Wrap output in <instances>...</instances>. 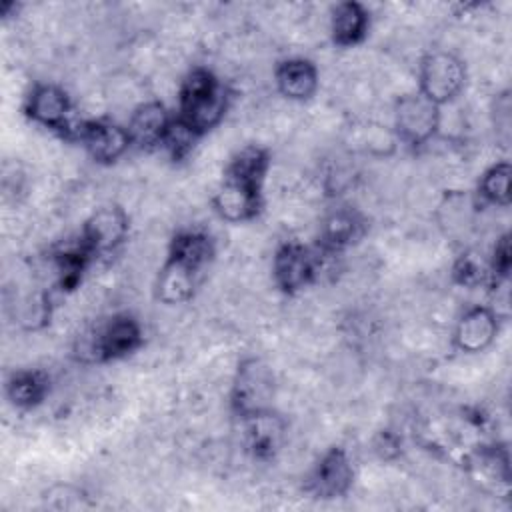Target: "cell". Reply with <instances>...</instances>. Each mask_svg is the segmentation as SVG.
<instances>
[{
  "label": "cell",
  "mask_w": 512,
  "mask_h": 512,
  "mask_svg": "<svg viewBox=\"0 0 512 512\" xmlns=\"http://www.w3.org/2000/svg\"><path fill=\"white\" fill-rule=\"evenodd\" d=\"M272 168V154L260 144L236 150L222 170L210 204L216 216L228 224L256 220L264 210V184Z\"/></svg>",
  "instance_id": "6da1fadb"
},
{
  "label": "cell",
  "mask_w": 512,
  "mask_h": 512,
  "mask_svg": "<svg viewBox=\"0 0 512 512\" xmlns=\"http://www.w3.org/2000/svg\"><path fill=\"white\" fill-rule=\"evenodd\" d=\"M214 238L198 228H182L168 240L166 256L154 280V298L164 306L190 302L214 262Z\"/></svg>",
  "instance_id": "7a4b0ae2"
},
{
  "label": "cell",
  "mask_w": 512,
  "mask_h": 512,
  "mask_svg": "<svg viewBox=\"0 0 512 512\" xmlns=\"http://www.w3.org/2000/svg\"><path fill=\"white\" fill-rule=\"evenodd\" d=\"M174 118L194 138H204L226 118L232 90L210 68H190L178 86Z\"/></svg>",
  "instance_id": "3957f363"
},
{
  "label": "cell",
  "mask_w": 512,
  "mask_h": 512,
  "mask_svg": "<svg viewBox=\"0 0 512 512\" xmlns=\"http://www.w3.org/2000/svg\"><path fill=\"white\" fill-rule=\"evenodd\" d=\"M144 342L142 322L130 312H116L80 336L74 354L86 364H110L136 354Z\"/></svg>",
  "instance_id": "277c9868"
},
{
  "label": "cell",
  "mask_w": 512,
  "mask_h": 512,
  "mask_svg": "<svg viewBox=\"0 0 512 512\" xmlns=\"http://www.w3.org/2000/svg\"><path fill=\"white\" fill-rule=\"evenodd\" d=\"M276 378L272 368L258 356H244L232 374L228 406L236 420L274 408Z\"/></svg>",
  "instance_id": "5b68a950"
},
{
  "label": "cell",
  "mask_w": 512,
  "mask_h": 512,
  "mask_svg": "<svg viewBox=\"0 0 512 512\" xmlns=\"http://www.w3.org/2000/svg\"><path fill=\"white\" fill-rule=\"evenodd\" d=\"M326 260L330 258L314 244L286 240L276 246L272 256V282L282 294L296 296L320 280Z\"/></svg>",
  "instance_id": "8992f818"
},
{
  "label": "cell",
  "mask_w": 512,
  "mask_h": 512,
  "mask_svg": "<svg viewBox=\"0 0 512 512\" xmlns=\"http://www.w3.org/2000/svg\"><path fill=\"white\" fill-rule=\"evenodd\" d=\"M24 116L64 140L74 142L76 130L82 120L74 116V104L68 92L54 82H36L24 100Z\"/></svg>",
  "instance_id": "52a82bcc"
},
{
  "label": "cell",
  "mask_w": 512,
  "mask_h": 512,
  "mask_svg": "<svg viewBox=\"0 0 512 512\" xmlns=\"http://www.w3.org/2000/svg\"><path fill=\"white\" fill-rule=\"evenodd\" d=\"M466 84V64L454 52L434 50L418 64V92L440 108L458 100L466 90Z\"/></svg>",
  "instance_id": "ba28073f"
},
{
  "label": "cell",
  "mask_w": 512,
  "mask_h": 512,
  "mask_svg": "<svg viewBox=\"0 0 512 512\" xmlns=\"http://www.w3.org/2000/svg\"><path fill=\"white\" fill-rule=\"evenodd\" d=\"M396 138L410 150H418L434 140L442 124V108L424 98L418 90L396 98L392 110Z\"/></svg>",
  "instance_id": "9c48e42d"
},
{
  "label": "cell",
  "mask_w": 512,
  "mask_h": 512,
  "mask_svg": "<svg viewBox=\"0 0 512 512\" xmlns=\"http://www.w3.org/2000/svg\"><path fill=\"white\" fill-rule=\"evenodd\" d=\"M130 234V216L120 204L98 206L82 224L78 244L96 262L112 256L124 246Z\"/></svg>",
  "instance_id": "30bf717a"
},
{
  "label": "cell",
  "mask_w": 512,
  "mask_h": 512,
  "mask_svg": "<svg viewBox=\"0 0 512 512\" xmlns=\"http://www.w3.org/2000/svg\"><path fill=\"white\" fill-rule=\"evenodd\" d=\"M356 480L354 462L344 446L326 448L304 476V492L316 500L348 496Z\"/></svg>",
  "instance_id": "8fae6325"
},
{
  "label": "cell",
  "mask_w": 512,
  "mask_h": 512,
  "mask_svg": "<svg viewBox=\"0 0 512 512\" xmlns=\"http://www.w3.org/2000/svg\"><path fill=\"white\" fill-rule=\"evenodd\" d=\"M74 142H78L90 160L100 166L116 164L132 148L126 126L108 118L82 120Z\"/></svg>",
  "instance_id": "7c38bea8"
},
{
  "label": "cell",
  "mask_w": 512,
  "mask_h": 512,
  "mask_svg": "<svg viewBox=\"0 0 512 512\" xmlns=\"http://www.w3.org/2000/svg\"><path fill=\"white\" fill-rule=\"evenodd\" d=\"M242 442L248 456L256 462H274L288 438V422L276 410H266L240 420Z\"/></svg>",
  "instance_id": "4fadbf2b"
},
{
  "label": "cell",
  "mask_w": 512,
  "mask_h": 512,
  "mask_svg": "<svg viewBox=\"0 0 512 512\" xmlns=\"http://www.w3.org/2000/svg\"><path fill=\"white\" fill-rule=\"evenodd\" d=\"M368 232V220L366 216L348 204L336 206L332 208L322 224H320V232H318V240H316V248L328 256V258H336L340 256L344 250L356 246L362 242V238Z\"/></svg>",
  "instance_id": "5bb4252c"
},
{
  "label": "cell",
  "mask_w": 512,
  "mask_h": 512,
  "mask_svg": "<svg viewBox=\"0 0 512 512\" xmlns=\"http://www.w3.org/2000/svg\"><path fill=\"white\" fill-rule=\"evenodd\" d=\"M500 334V314L488 304L466 308L452 330V346L462 354L486 352Z\"/></svg>",
  "instance_id": "9a60e30c"
},
{
  "label": "cell",
  "mask_w": 512,
  "mask_h": 512,
  "mask_svg": "<svg viewBox=\"0 0 512 512\" xmlns=\"http://www.w3.org/2000/svg\"><path fill=\"white\" fill-rule=\"evenodd\" d=\"M172 122H174V112H170L164 102L160 100L140 102L132 110L126 124L132 148L142 152L164 148Z\"/></svg>",
  "instance_id": "2e32d148"
},
{
  "label": "cell",
  "mask_w": 512,
  "mask_h": 512,
  "mask_svg": "<svg viewBox=\"0 0 512 512\" xmlns=\"http://www.w3.org/2000/svg\"><path fill=\"white\" fill-rule=\"evenodd\" d=\"M274 84L282 98L290 102H308L320 88V72L310 58H282L274 66Z\"/></svg>",
  "instance_id": "e0dca14e"
},
{
  "label": "cell",
  "mask_w": 512,
  "mask_h": 512,
  "mask_svg": "<svg viewBox=\"0 0 512 512\" xmlns=\"http://www.w3.org/2000/svg\"><path fill=\"white\" fill-rule=\"evenodd\" d=\"M330 40L336 48L348 50L360 46L370 32V12L362 2L344 0L330 8Z\"/></svg>",
  "instance_id": "ac0fdd59"
},
{
  "label": "cell",
  "mask_w": 512,
  "mask_h": 512,
  "mask_svg": "<svg viewBox=\"0 0 512 512\" xmlns=\"http://www.w3.org/2000/svg\"><path fill=\"white\" fill-rule=\"evenodd\" d=\"M48 264L52 268V290L60 294H70L82 284L86 270L94 264V260L84 252L78 240H74L66 246L52 250L48 256Z\"/></svg>",
  "instance_id": "d6986e66"
},
{
  "label": "cell",
  "mask_w": 512,
  "mask_h": 512,
  "mask_svg": "<svg viewBox=\"0 0 512 512\" xmlns=\"http://www.w3.org/2000/svg\"><path fill=\"white\" fill-rule=\"evenodd\" d=\"M52 390L50 374L40 368L14 370L4 384V394L16 410H34L46 402Z\"/></svg>",
  "instance_id": "ffe728a7"
},
{
  "label": "cell",
  "mask_w": 512,
  "mask_h": 512,
  "mask_svg": "<svg viewBox=\"0 0 512 512\" xmlns=\"http://www.w3.org/2000/svg\"><path fill=\"white\" fill-rule=\"evenodd\" d=\"M512 164L508 160H498L490 164L478 178L476 198L486 206L508 208L512 202Z\"/></svg>",
  "instance_id": "44dd1931"
},
{
  "label": "cell",
  "mask_w": 512,
  "mask_h": 512,
  "mask_svg": "<svg viewBox=\"0 0 512 512\" xmlns=\"http://www.w3.org/2000/svg\"><path fill=\"white\" fill-rule=\"evenodd\" d=\"M450 278L456 286L466 290H476L492 284L488 256H482L478 250H462L450 268Z\"/></svg>",
  "instance_id": "7402d4cb"
},
{
  "label": "cell",
  "mask_w": 512,
  "mask_h": 512,
  "mask_svg": "<svg viewBox=\"0 0 512 512\" xmlns=\"http://www.w3.org/2000/svg\"><path fill=\"white\" fill-rule=\"evenodd\" d=\"M470 468L484 482L508 484L510 482V454L504 444L480 446L472 458Z\"/></svg>",
  "instance_id": "603a6c76"
},
{
  "label": "cell",
  "mask_w": 512,
  "mask_h": 512,
  "mask_svg": "<svg viewBox=\"0 0 512 512\" xmlns=\"http://www.w3.org/2000/svg\"><path fill=\"white\" fill-rule=\"evenodd\" d=\"M52 294L54 290H38L32 296H28L22 304H20V312H18V322L26 328V330H40L46 324H50L52 318Z\"/></svg>",
  "instance_id": "cb8c5ba5"
},
{
  "label": "cell",
  "mask_w": 512,
  "mask_h": 512,
  "mask_svg": "<svg viewBox=\"0 0 512 512\" xmlns=\"http://www.w3.org/2000/svg\"><path fill=\"white\" fill-rule=\"evenodd\" d=\"M488 268H490V286H498L508 282L510 268H512V250H510V232H504L496 238L492 252L488 256Z\"/></svg>",
  "instance_id": "d4e9b609"
}]
</instances>
